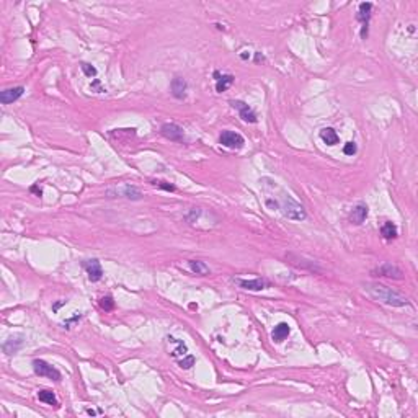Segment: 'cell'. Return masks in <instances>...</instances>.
Here are the masks:
<instances>
[{"label":"cell","instance_id":"obj_1","mask_svg":"<svg viewBox=\"0 0 418 418\" xmlns=\"http://www.w3.org/2000/svg\"><path fill=\"white\" fill-rule=\"evenodd\" d=\"M273 190L276 191V195H268L267 196V206L271 209H278L281 211L284 217L291 219V221H304L307 217V212L302 205H299L298 201L293 200L291 195L286 193L283 188L276 185V181H273Z\"/></svg>","mask_w":418,"mask_h":418},{"label":"cell","instance_id":"obj_2","mask_svg":"<svg viewBox=\"0 0 418 418\" xmlns=\"http://www.w3.org/2000/svg\"><path fill=\"white\" fill-rule=\"evenodd\" d=\"M363 288L374 300L381 304L390 305V307H404V305L410 304L405 296H402L400 293H397L392 288H387L381 283H364Z\"/></svg>","mask_w":418,"mask_h":418},{"label":"cell","instance_id":"obj_3","mask_svg":"<svg viewBox=\"0 0 418 418\" xmlns=\"http://www.w3.org/2000/svg\"><path fill=\"white\" fill-rule=\"evenodd\" d=\"M106 195L110 198H126V200H132V201H139L142 198L139 188L131 185V183H126V185L118 188H110V190H106Z\"/></svg>","mask_w":418,"mask_h":418},{"label":"cell","instance_id":"obj_4","mask_svg":"<svg viewBox=\"0 0 418 418\" xmlns=\"http://www.w3.org/2000/svg\"><path fill=\"white\" fill-rule=\"evenodd\" d=\"M33 371L36 373L38 376H43V377H48V379H53V381H60V371L58 368H54L53 364H49L48 361L44 359H34L33 361Z\"/></svg>","mask_w":418,"mask_h":418},{"label":"cell","instance_id":"obj_5","mask_svg":"<svg viewBox=\"0 0 418 418\" xmlns=\"http://www.w3.org/2000/svg\"><path fill=\"white\" fill-rule=\"evenodd\" d=\"M219 142L224 147H229V149H240L245 144V139H243L242 134H239L236 131H224L221 137H219Z\"/></svg>","mask_w":418,"mask_h":418},{"label":"cell","instance_id":"obj_6","mask_svg":"<svg viewBox=\"0 0 418 418\" xmlns=\"http://www.w3.org/2000/svg\"><path fill=\"white\" fill-rule=\"evenodd\" d=\"M160 132H162V136L167 137V139L173 141V142H183V141H185V132H183L181 127L178 124H175V123L162 124Z\"/></svg>","mask_w":418,"mask_h":418},{"label":"cell","instance_id":"obj_7","mask_svg":"<svg viewBox=\"0 0 418 418\" xmlns=\"http://www.w3.org/2000/svg\"><path fill=\"white\" fill-rule=\"evenodd\" d=\"M231 105H232V108L239 110V115H240V118L245 121V123L253 124L258 121L257 113H255V111L247 103H243V101H240V100H231Z\"/></svg>","mask_w":418,"mask_h":418},{"label":"cell","instance_id":"obj_8","mask_svg":"<svg viewBox=\"0 0 418 418\" xmlns=\"http://www.w3.org/2000/svg\"><path fill=\"white\" fill-rule=\"evenodd\" d=\"M234 281H236L242 289H247V291H263V289L269 288V281H267V279H263V278H257V279L236 278Z\"/></svg>","mask_w":418,"mask_h":418},{"label":"cell","instance_id":"obj_9","mask_svg":"<svg viewBox=\"0 0 418 418\" xmlns=\"http://www.w3.org/2000/svg\"><path fill=\"white\" fill-rule=\"evenodd\" d=\"M373 273L377 274V276H386V278H394V279L404 278L402 269L399 267H395V265H392V263H382L381 267H377Z\"/></svg>","mask_w":418,"mask_h":418},{"label":"cell","instance_id":"obj_10","mask_svg":"<svg viewBox=\"0 0 418 418\" xmlns=\"http://www.w3.org/2000/svg\"><path fill=\"white\" fill-rule=\"evenodd\" d=\"M84 267H85V271H87V274H89V279L91 283H96L103 278V268H101V265L96 258L87 260V262L84 263Z\"/></svg>","mask_w":418,"mask_h":418},{"label":"cell","instance_id":"obj_11","mask_svg":"<svg viewBox=\"0 0 418 418\" xmlns=\"http://www.w3.org/2000/svg\"><path fill=\"white\" fill-rule=\"evenodd\" d=\"M371 10H373V3L371 2H363L359 3V10H358V20L363 25V31H361V38L368 36V23L371 18Z\"/></svg>","mask_w":418,"mask_h":418},{"label":"cell","instance_id":"obj_12","mask_svg":"<svg viewBox=\"0 0 418 418\" xmlns=\"http://www.w3.org/2000/svg\"><path fill=\"white\" fill-rule=\"evenodd\" d=\"M25 93V87H13V89H7L0 93V103L2 105H10L13 101H17L20 96Z\"/></svg>","mask_w":418,"mask_h":418},{"label":"cell","instance_id":"obj_13","mask_svg":"<svg viewBox=\"0 0 418 418\" xmlns=\"http://www.w3.org/2000/svg\"><path fill=\"white\" fill-rule=\"evenodd\" d=\"M25 336L22 335V333H18V335H12L10 336V338L5 341L3 343V351L7 355H13V353H17V351L22 348L23 346V340Z\"/></svg>","mask_w":418,"mask_h":418},{"label":"cell","instance_id":"obj_14","mask_svg":"<svg viewBox=\"0 0 418 418\" xmlns=\"http://www.w3.org/2000/svg\"><path fill=\"white\" fill-rule=\"evenodd\" d=\"M186 89H188V84L185 79L181 77H175L172 80V85H170V90H172V95L175 96L178 100H183L186 96Z\"/></svg>","mask_w":418,"mask_h":418},{"label":"cell","instance_id":"obj_15","mask_svg":"<svg viewBox=\"0 0 418 418\" xmlns=\"http://www.w3.org/2000/svg\"><path fill=\"white\" fill-rule=\"evenodd\" d=\"M214 79H216V90L219 91V93L226 91L229 87L234 84V80H236V77H234L232 74H222L221 75L217 70L214 72Z\"/></svg>","mask_w":418,"mask_h":418},{"label":"cell","instance_id":"obj_16","mask_svg":"<svg viewBox=\"0 0 418 418\" xmlns=\"http://www.w3.org/2000/svg\"><path fill=\"white\" fill-rule=\"evenodd\" d=\"M366 217H368V206L363 205V203H359L358 206H355V209H353V211H351V214H350V221H351V224H356V226L363 224Z\"/></svg>","mask_w":418,"mask_h":418},{"label":"cell","instance_id":"obj_17","mask_svg":"<svg viewBox=\"0 0 418 418\" xmlns=\"http://www.w3.org/2000/svg\"><path fill=\"white\" fill-rule=\"evenodd\" d=\"M289 332H291L289 325H288L286 322H281V324H278L276 327L273 328L271 338H273V341H276V343H281V341H284V340L288 338Z\"/></svg>","mask_w":418,"mask_h":418},{"label":"cell","instance_id":"obj_18","mask_svg":"<svg viewBox=\"0 0 418 418\" xmlns=\"http://www.w3.org/2000/svg\"><path fill=\"white\" fill-rule=\"evenodd\" d=\"M320 139H322L327 146H335V144H338L340 137L333 127H324V129L320 131Z\"/></svg>","mask_w":418,"mask_h":418},{"label":"cell","instance_id":"obj_19","mask_svg":"<svg viewBox=\"0 0 418 418\" xmlns=\"http://www.w3.org/2000/svg\"><path fill=\"white\" fill-rule=\"evenodd\" d=\"M188 267H190V269L193 273L200 274V276H206V274L211 273L209 267L205 262H201V260H190V262H188Z\"/></svg>","mask_w":418,"mask_h":418},{"label":"cell","instance_id":"obj_20","mask_svg":"<svg viewBox=\"0 0 418 418\" xmlns=\"http://www.w3.org/2000/svg\"><path fill=\"white\" fill-rule=\"evenodd\" d=\"M38 399H39V402H43V404H48V405H51V407H54V409H58V407H59V400L56 399V394H54L53 390H46V389L39 390V392H38Z\"/></svg>","mask_w":418,"mask_h":418},{"label":"cell","instance_id":"obj_21","mask_svg":"<svg viewBox=\"0 0 418 418\" xmlns=\"http://www.w3.org/2000/svg\"><path fill=\"white\" fill-rule=\"evenodd\" d=\"M381 234L382 237L386 239V240H392V239H395L397 236H399V229H397V226L394 222H384L381 227Z\"/></svg>","mask_w":418,"mask_h":418},{"label":"cell","instance_id":"obj_22","mask_svg":"<svg viewBox=\"0 0 418 418\" xmlns=\"http://www.w3.org/2000/svg\"><path fill=\"white\" fill-rule=\"evenodd\" d=\"M170 338L173 340V343L177 345V348L175 350H172V356L173 358H178V356H186L188 355V348H186V345L183 343L181 340H178V338H175V336H170Z\"/></svg>","mask_w":418,"mask_h":418},{"label":"cell","instance_id":"obj_23","mask_svg":"<svg viewBox=\"0 0 418 418\" xmlns=\"http://www.w3.org/2000/svg\"><path fill=\"white\" fill-rule=\"evenodd\" d=\"M98 304H100V307L105 310V312H110V310L115 309V300H113L111 296H105V298H101Z\"/></svg>","mask_w":418,"mask_h":418},{"label":"cell","instance_id":"obj_24","mask_svg":"<svg viewBox=\"0 0 418 418\" xmlns=\"http://www.w3.org/2000/svg\"><path fill=\"white\" fill-rule=\"evenodd\" d=\"M152 185L160 188V190H165V191H175V186H173L172 183L164 181V180H154L152 181Z\"/></svg>","mask_w":418,"mask_h":418},{"label":"cell","instance_id":"obj_25","mask_svg":"<svg viewBox=\"0 0 418 418\" xmlns=\"http://www.w3.org/2000/svg\"><path fill=\"white\" fill-rule=\"evenodd\" d=\"M178 364H180V368H183V369H190L191 366L195 364V356H191V355H186L185 358L178 361Z\"/></svg>","mask_w":418,"mask_h":418},{"label":"cell","instance_id":"obj_26","mask_svg":"<svg viewBox=\"0 0 418 418\" xmlns=\"http://www.w3.org/2000/svg\"><path fill=\"white\" fill-rule=\"evenodd\" d=\"M356 152H358V146H356V142H346V144L343 146V154L345 155H355Z\"/></svg>","mask_w":418,"mask_h":418},{"label":"cell","instance_id":"obj_27","mask_svg":"<svg viewBox=\"0 0 418 418\" xmlns=\"http://www.w3.org/2000/svg\"><path fill=\"white\" fill-rule=\"evenodd\" d=\"M80 67H82L84 74L87 75V77H95V75H96V69H95V67H93V65H91V64L82 62V64H80Z\"/></svg>","mask_w":418,"mask_h":418},{"label":"cell","instance_id":"obj_28","mask_svg":"<svg viewBox=\"0 0 418 418\" xmlns=\"http://www.w3.org/2000/svg\"><path fill=\"white\" fill-rule=\"evenodd\" d=\"M90 89H91V90H96V93H103V91H105V89H101V85H100L98 80H95V82L90 85Z\"/></svg>","mask_w":418,"mask_h":418},{"label":"cell","instance_id":"obj_29","mask_svg":"<svg viewBox=\"0 0 418 418\" xmlns=\"http://www.w3.org/2000/svg\"><path fill=\"white\" fill-rule=\"evenodd\" d=\"M31 191H33V193H36L38 196H41V190H39V188H38L36 185H34V186H31Z\"/></svg>","mask_w":418,"mask_h":418}]
</instances>
